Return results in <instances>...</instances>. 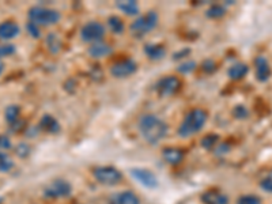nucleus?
<instances>
[{"mask_svg": "<svg viewBox=\"0 0 272 204\" xmlns=\"http://www.w3.org/2000/svg\"><path fill=\"white\" fill-rule=\"evenodd\" d=\"M72 193V186L65 180H55L44 189V196L48 199H63Z\"/></svg>", "mask_w": 272, "mask_h": 204, "instance_id": "6e6552de", "label": "nucleus"}, {"mask_svg": "<svg viewBox=\"0 0 272 204\" xmlns=\"http://www.w3.org/2000/svg\"><path fill=\"white\" fill-rule=\"evenodd\" d=\"M14 150L15 154L18 155L19 158H26V157H29V154H30V151H32L30 146H29L28 143H23V142H21V143L15 146Z\"/></svg>", "mask_w": 272, "mask_h": 204, "instance_id": "c85d7f7f", "label": "nucleus"}, {"mask_svg": "<svg viewBox=\"0 0 272 204\" xmlns=\"http://www.w3.org/2000/svg\"><path fill=\"white\" fill-rule=\"evenodd\" d=\"M131 176L134 180L142 184L144 188H148V189H155L158 186V178L155 177V174L148 170V169H142V168H135L129 170Z\"/></svg>", "mask_w": 272, "mask_h": 204, "instance_id": "9d476101", "label": "nucleus"}, {"mask_svg": "<svg viewBox=\"0 0 272 204\" xmlns=\"http://www.w3.org/2000/svg\"><path fill=\"white\" fill-rule=\"evenodd\" d=\"M237 204H263V201L256 195H244L237 200Z\"/></svg>", "mask_w": 272, "mask_h": 204, "instance_id": "7c9ffc66", "label": "nucleus"}, {"mask_svg": "<svg viewBox=\"0 0 272 204\" xmlns=\"http://www.w3.org/2000/svg\"><path fill=\"white\" fill-rule=\"evenodd\" d=\"M93 177L102 185H117L123 180V173L115 166H97L93 169Z\"/></svg>", "mask_w": 272, "mask_h": 204, "instance_id": "39448f33", "label": "nucleus"}, {"mask_svg": "<svg viewBox=\"0 0 272 204\" xmlns=\"http://www.w3.org/2000/svg\"><path fill=\"white\" fill-rule=\"evenodd\" d=\"M17 52L14 44H0V59L3 57H9Z\"/></svg>", "mask_w": 272, "mask_h": 204, "instance_id": "c756f323", "label": "nucleus"}, {"mask_svg": "<svg viewBox=\"0 0 272 204\" xmlns=\"http://www.w3.org/2000/svg\"><path fill=\"white\" fill-rule=\"evenodd\" d=\"M198 67V64L194 60H185L183 63L178 64L177 67V73L183 74V75H188V74H192Z\"/></svg>", "mask_w": 272, "mask_h": 204, "instance_id": "bb28decb", "label": "nucleus"}, {"mask_svg": "<svg viewBox=\"0 0 272 204\" xmlns=\"http://www.w3.org/2000/svg\"><path fill=\"white\" fill-rule=\"evenodd\" d=\"M202 70L206 74H214L218 70V65L212 59H207L202 63Z\"/></svg>", "mask_w": 272, "mask_h": 204, "instance_id": "72a5a7b5", "label": "nucleus"}, {"mask_svg": "<svg viewBox=\"0 0 272 204\" xmlns=\"http://www.w3.org/2000/svg\"><path fill=\"white\" fill-rule=\"evenodd\" d=\"M105 26L101 22H97V21H90V22L84 23L82 29H80V38L84 42H88V44L100 42L105 37Z\"/></svg>", "mask_w": 272, "mask_h": 204, "instance_id": "423d86ee", "label": "nucleus"}, {"mask_svg": "<svg viewBox=\"0 0 272 204\" xmlns=\"http://www.w3.org/2000/svg\"><path fill=\"white\" fill-rule=\"evenodd\" d=\"M3 71H5V63H3V60L0 59V75L3 74Z\"/></svg>", "mask_w": 272, "mask_h": 204, "instance_id": "4c0bfd02", "label": "nucleus"}, {"mask_svg": "<svg viewBox=\"0 0 272 204\" xmlns=\"http://www.w3.org/2000/svg\"><path fill=\"white\" fill-rule=\"evenodd\" d=\"M229 151H230V146L227 145V143H218L217 147L214 149L215 155H225L227 154Z\"/></svg>", "mask_w": 272, "mask_h": 204, "instance_id": "f704fd0d", "label": "nucleus"}, {"mask_svg": "<svg viewBox=\"0 0 272 204\" xmlns=\"http://www.w3.org/2000/svg\"><path fill=\"white\" fill-rule=\"evenodd\" d=\"M185 157L184 150L178 149V147H166L162 150V158L169 165H178L183 162V159Z\"/></svg>", "mask_w": 272, "mask_h": 204, "instance_id": "dca6fc26", "label": "nucleus"}, {"mask_svg": "<svg viewBox=\"0 0 272 204\" xmlns=\"http://www.w3.org/2000/svg\"><path fill=\"white\" fill-rule=\"evenodd\" d=\"M117 9L120 10L121 13H124L125 15H129V17H135V15H139L140 13V7L136 2L134 0H128V2H117Z\"/></svg>", "mask_w": 272, "mask_h": 204, "instance_id": "aec40b11", "label": "nucleus"}, {"mask_svg": "<svg viewBox=\"0 0 272 204\" xmlns=\"http://www.w3.org/2000/svg\"><path fill=\"white\" fill-rule=\"evenodd\" d=\"M159 23V15L157 11H148L144 15H140L135 19L129 26V32L135 37H143L147 33L152 32Z\"/></svg>", "mask_w": 272, "mask_h": 204, "instance_id": "20e7f679", "label": "nucleus"}, {"mask_svg": "<svg viewBox=\"0 0 272 204\" xmlns=\"http://www.w3.org/2000/svg\"><path fill=\"white\" fill-rule=\"evenodd\" d=\"M138 71V63L132 59H124L112 64L111 75L117 79H124L131 75H134Z\"/></svg>", "mask_w": 272, "mask_h": 204, "instance_id": "1a4fd4ad", "label": "nucleus"}, {"mask_svg": "<svg viewBox=\"0 0 272 204\" xmlns=\"http://www.w3.org/2000/svg\"><path fill=\"white\" fill-rule=\"evenodd\" d=\"M260 188L267 193H272V170L260 181Z\"/></svg>", "mask_w": 272, "mask_h": 204, "instance_id": "473e14b6", "label": "nucleus"}, {"mask_svg": "<svg viewBox=\"0 0 272 204\" xmlns=\"http://www.w3.org/2000/svg\"><path fill=\"white\" fill-rule=\"evenodd\" d=\"M192 53V50L189 49V48H184V49L178 50V52H175L173 53V60H183L185 57H188Z\"/></svg>", "mask_w": 272, "mask_h": 204, "instance_id": "c9c22d12", "label": "nucleus"}, {"mask_svg": "<svg viewBox=\"0 0 272 204\" xmlns=\"http://www.w3.org/2000/svg\"><path fill=\"white\" fill-rule=\"evenodd\" d=\"M29 22L36 23L37 26H53L61 19V14L51 7L34 6L29 10Z\"/></svg>", "mask_w": 272, "mask_h": 204, "instance_id": "7ed1b4c3", "label": "nucleus"}, {"mask_svg": "<svg viewBox=\"0 0 272 204\" xmlns=\"http://www.w3.org/2000/svg\"><path fill=\"white\" fill-rule=\"evenodd\" d=\"M0 201H2V199H0Z\"/></svg>", "mask_w": 272, "mask_h": 204, "instance_id": "58836bf2", "label": "nucleus"}, {"mask_svg": "<svg viewBox=\"0 0 272 204\" xmlns=\"http://www.w3.org/2000/svg\"><path fill=\"white\" fill-rule=\"evenodd\" d=\"M106 23H108V27L111 29V32L113 33V34L120 36V34L124 33L125 25H124V21H123L120 17H117V15H112V17L108 18Z\"/></svg>", "mask_w": 272, "mask_h": 204, "instance_id": "412c9836", "label": "nucleus"}, {"mask_svg": "<svg viewBox=\"0 0 272 204\" xmlns=\"http://www.w3.org/2000/svg\"><path fill=\"white\" fill-rule=\"evenodd\" d=\"M26 32H28L29 36L33 37V38H40V37H41V29H40V26H37L36 23H26Z\"/></svg>", "mask_w": 272, "mask_h": 204, "instance_id": "2f4dec72", "label": "nucleus"}, {"mask_svg": "<svg viewBox=\"0 0 272 204\" xmlns=\"http://www.w3.org/2000/svg\"><path fill=\"white\" fill-rule=\"evenodd\" d=\"M219 143V136L217 133H208V135H204L200 141V146L203 147L204 150H214L217 147V145Z\"/></svg>", "mask_w": 272, "mask_h": 204, "instance_id": "b1692460", "label": "nucleus"}, {"mask_svg": "<svg viewBox=\"0 0 272 204\" xmlns=\"http://www.w3.org/2000/svg\"><path fill=\"white\" fill-rule=\"evenodd\" d=\"M14 169V161L5 151H0V173H9Z\"/></svg>", "mask_w": 272, "mask_h": 204, "instance_id": "393cba45", "label": "nucleus"}, {"mask_svg": "<svg viewBox=\"0 0 272 204\" xmlns=\"http://www.w3.org/2000/svg\"><path fill=\"white\" fill-rule=\"evenodd\" d=\"M109 204H140V199L132 190H123L112 196Z\"/></svg>", "mask_w": 272, "mask_h": 204, "instance_id": "f3484780", "label": "nucleus"}, {"mask_svg": "<svg viewBox=\"0 0 272 204\" xmlns=\"http://www.w3.org/2000/svg\"><path fill=\"white\" fill-rule=\"evenodd\" d=\"M144 54L147 56L148 59L152 60V61H158V60H162L165 56H166V48L161 44H146L143 48Z\"/></svg>", "mask_w": 272, "mask_h": 204, "instance_id": "a211bd4d", "label": "nucleus"}, {"mask_svg": "<svg viewBox=\"0 0 272 204\" xmlns=\"http://www.w3.org/2000/svg\"><path fill=\"white\" fill-rule=\"evenodd\" d=\"M38 128H40V131L51 133V135H56V133H59V132L61 131L60 122L57 121L52 114H44V116L40 118Z\"/></svg>", "mask_w": 272, "mask_h": 204, "instance_id": "ddd939ff", "label": "nucleus"}, {"mask_svg": "<svg viewBox=\"0 0 272 204\" xmlns=\"http://www.w3.org/2000/svg\"><path fill=\"white\" fill-rule=\"evenodd\" d=\"M254 64V77L260 83H265L269 81V78L272 75V68L271 64L268 61L265 56H257L253 60Z\"/></svg>", "mask_w": 272, "mask_h": 204, "instance_id": "9b49d317", "label": "nucleus"}, {"mask_svg": "<svg viewBox=\"0 0 272 204\" xmlns=\"http://www.w3.org/2000/svg\"><path fill=\"white\" fill-rule=\"evenodd\" d=\"M233 117L237 120H245L249 117V109L245 105H235L233 108Z\"/></svg>", "mask_w": 272, "mask_h": 204, "instance_id": "cd10ccee", "label": "nucleus"}, {"mask_svg": "<svg viewBox=\"0 0 272 204\" xmlns=\"http://www.w3.org/2000/svg\"><path fill=\"white\" fill-rule=\"evenodd\" d=\"M13 147L11 145V141L7 135H0V150L5 151V150H10Z\"/></svg>", "mask_w": 272, "mask_h": 204, "instance_id": "e433bc0d", "label": "nucleus"}, {"mask_svg": "<svg viewBox=\"0 0 272 204\" xmlns=\"http://www.w3.org/2000/svg\"><path fill=\"white\" fill-rule=\"evenodd\" d=\"M202 203L203 204H229V196L225 195L223 192H219L217 189L206 190L202 195Z\"/></svg>", "mask_w": 272, "mask_h": 204, "instance_id": "2eb2a0df", "label": "nucleus"}, {"mask_svg": "<svg viewBox=\"0 0 272 204\" xmlns=\"http://www.w3.org/2000/svg\"><path fill=\"white\" fill-rule=\"evenodd\" d=\"M208 121V113L206 109L196 108L189 110L188 113L185 114L184 120L181 121L180 127L177 129V133L183 139L191 138V136L196 135L202 131Z\"/></svg>", "mask_w": 272, "mask_h": 204, "instance_id": "f03ea898", "label": "nucleus"}, {"mask_svg": "<svg viewBox=\"0 0 272 204\" xmlns=\"http://www.w3.org/2000/svg\"><path fill=\"white\" fill-rule=\"evenodd\" d=\"M138 128L142 138L150 145H157L163 141L169 132L166 121L152 113H146L139 118Z\"/></svg>", "mask_w": 272, "mask_h": 204, "instance_id": "f257e3e1", "label": "nucleus"}, {"mask_svg": "<svg viewBox=\"0 0 272 204\" xmlns=\"http://www.w3.org/2000/svg\"><path fill=\"white\" fill-rule=\"evenodd\" d=\"M46 48L49 49V52L52 53H57L59 50L61 49V40L57 37L56 33H49L48 36H46Z\"/></svg>", "mask_w": 272, "mask_h": 204, "instance_id": "5701e85b", "label": "nucleus"}, {"mask_svg": "<svg viewBox=\"0 0 272 204\" xmlns=\"http://www.w3.org/2000/svg\"><path fill=\"white\" fill-rule=\"evenodd\" d=\"M181 89V81L174 75H166L158 79L155 90L161 97H171Z\"/></svg>", "mask_w": 272, "mask_h": 204, "instance_id": "0eeeda50", "label": "nucleus"}, {"mask_svg": "<svg viewBox=\"0 0 272 204\" xmlns=\"http://www.w3.org/2000/svg\"><path fill=\"white\" fill-rule=\"evenodd\" d=\"M206 15H207L208 18H211V19L223 18V17L226 15V7L222 5H212V6H210V9L207 10Z\"/></svg>", "mask_w": 272, "mask_h": 204, "instance_id": "a878e982", "label": "nucleus"}, {"mask_svg": "<svg viewBox=\"0 0 272 204\" xmlns=\"http://www.w3.org/2000/svg\"><path fill=\"white\" fill-rule=\"evenodd\" d=\"M112 52H113V48H112L108 42H105V41H100V42L90 44L87 48L88 56L93 57V59H102V57H108Z\"/></svg>", "mask_w": 272, "mask_h": 204, "instance_id": "f8f14e48", "label": "nucleus"}, {"mask_svg": "<svg viewBox=\"0 0 272 204\" xmlns=\"http://www.w3.org/2000/svg\"><path fill=\"white\" fill-rule=\"evenodd\" d=\"M249 73V65L246 63H234L229 70H227V77L230 78L231 81H241L244 79Z\"/></svg>", "mask_w": 272, "mask_h": 204, "instance_id": "6ab92c4d", "label": "nucleus"}, {"mask_svg": "<svg viewBox=\"0 0 272 204\" xmlns=\"http://www.w3.org/2000/svg\"><path fill=\"white\" fill-rule=\"evenodd\" d=\"M19 116H21V108H19L18 105H9L6 108L5 118L10 125H13L14 122L18 121Z\"/></svg>", "mask_w": 272, "mask_h": 204, "instance_id": "4be33fe9", "label": "nucleus"}, {"mask_svg": "<svg viewBox=\"0 0 272 204\" xmlns=\"http://www.w3.org/2000/svg\"><path fill=\"white\" fill-rule=\"evenodd\" d=\"M21 34V27L17 22L13 21H6L0 23V40L10 41L18 37Z\"/></svg>", "mask_w": 272, "mask_h": 204, "instance_id": "4468645a", "label": "nucleus"}]
</instances>
